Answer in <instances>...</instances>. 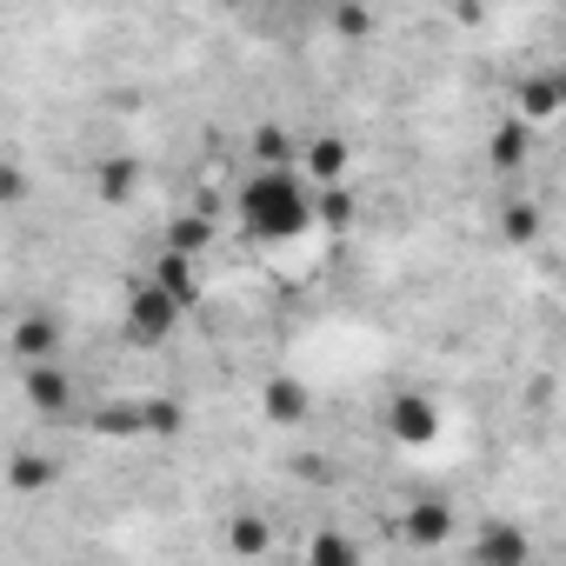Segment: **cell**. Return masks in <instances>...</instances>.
Segmentation results:
<instances>
[{
  "label": "cell",
  "instance_id": "6da1fadb",
  "mask_svg": "<svg viewBox=\"0 0 566 566\" xmlns=\"http://www.w3.org/2000/svg\"><path fill=\"white\" fill-rule=\"evenodd\" d=\"M233 213H240L247 240L287 247V240L314 233V187L294 174V160H253L233 187Z\"/></svg>",
  "mask_w": 566,
  "mask_h": 566
},
{
  "label": "cell",
  "instance_id": "7a4b0ae2",
  "mask_svg": "<svg viewBox=\"0 0 566 566\" xmlns=\"http://www.w3.org/2000/svg\"><path fill=\"white\" fill-rule=\"evenodd\" d=\"M180 327H187V307H180L174 294H160L154 280L140 273V280H134V294H127V307H120V340L140 347V354H154V347H167Z\"/></svg>",
  "mask_w": 566,
  "mask_h": 566
},
{
  "label": "cell",
  "instance_id": "3957f363",
  "mask_svg": "<svg viewBox=\"0 0 566 566\" xmlns=\"http://www.w3.org/2000/svg\"><path fill=\"white\" fill-rule=\"evenodd\" d=\"M21 394H28V407H34L41 420H61V413L74 407V380H67L61 360H48V367H21Z\"/></svg>",
  "mask_w": 566,
  "mask_h": 566
},
{
  "label": "cell",
  "instance_id": "277c9868",
  "mask_svg": "<svg viewBox=\"0 0 566 566\" xmlns=\"http://www.w3.org/2000/svg\"><path fill=\"white\" fill-rule=\"evenodd\" d=\"M387 427H394V440H407V447H427V440H440V407L413 387V394H394V407H387Z\"/></svg>",
  "mask_w": 566,
  "mask_h": 566
},
{
  "label": "cell",
  "instance_id": "5b68a950",
  "mask_svg": "<svg viewBox=\"0 0 566 566\" xmlns=\"http://www.w3.org/2000/svg\"><path fill=\"white\" fill-rule=\"evenodd\" d=\"M14 360H21V367L61 360V327H54V314H21V321H14Z\"/></svg>",
  "mask_w": 566,
  "mask_h": 566
},
{
  "label": "cell",
  "instance_id": "8992f818",
  "mask_svg": "<svg viewBox=\"0 0 566 566\" xmlns=\"http://www.w3.org/2000/svg\"><path fill=\"white\" fill-rule=\"evenodd\" d=\"M400 533H407L413 546H440V539H453V533H460V520H453V506H447V500H407Z\"/></svg>",
  "mask_w": 566,
  "mask_h": 566
},
{
  "label": "cell",
  "instance_id": "52a82bcc",
  "mask_svg": "<svg viewBox=\"0 0 566 566\" xmlns=\"http://www.w3.org/2000/svg\"><path fill=\"white\" fill-rule=\"evenodd\" d=\"M301 566H360V539L347 526H314L301 546Z\"/></svg>",
  "mask_w": 566,
  "mask_h": 566
},
{
  "label": "cell",
  "instance_id": "ba28073f",
  "mask_svg": "<svg viewBox=\"0 0 566 566\" xmlns=\"http://www.w3.org/2000/svg\"><path fill=\"white\" fill-rule=\"evenodd\" d=\"M266 420H273V427H301V420H307V387H301V374H273V380H266Z\"/></svg>",
  "mask_w": 566,
  "mask_h": 566
},
{
  "label": "cell",
  "instance_id": "9c48e42d",
  "mask_svg": "<svg viewBox=\"0 0 566 566\" xmlns=\"http://www.w3.org/2000/svg\"><path fill=\"white\" fill-rule=\"evenodd\" d=\"M486 154H493V167H520V154H526V120L506 114V120L493 127V147H486Z\"/></svg>",
  "mask_w": 566,
  "mask_h": 566
},
{
  "label": "cell",
  "instance_id": "30bf717a",
  "mask_svg": "<svg viewBox=\"0 0 566 566\" xmlns=\"http://www.w3.org/2000/svg\"><path fill=\"white\" fill-rule=\"evenodd\" d=\"M266 546H273V526L260 513H240L233 520V553H266Z\"/></svg>",
  "mask_w": 566,
  "mask_h": 566
},
{
  "label": "cell",
  "instance_id": "8fae6325",
  "mask_svg": "<svg viewBox=\"0 0 566 566\" xmlns=\"http://www.w3.org/2000/svg\"><path fill=\"white\" fill-rule=\"evenodd\" d=\"M134 180H140V160H107V167H101V193H107V200H127Z\"/></svg>",
  "mask_w": 566,
  "mask_h": 566
},
{
  "label": "cell",
  "instance_id": "7c38bea8",
  "mask_svg": "<svg viewBox=\"0 0 566 566\" xmlns=\"http://www.w3.org/2000/svg\"><path fill=\"white\" fill-rule=\"evenodd\" d=\"M48 480H54V460H41V453L14 460V486H48Z\"/></svg>",
  "mask_w": 566,
  "mask_h": 566
}]
</instances>
